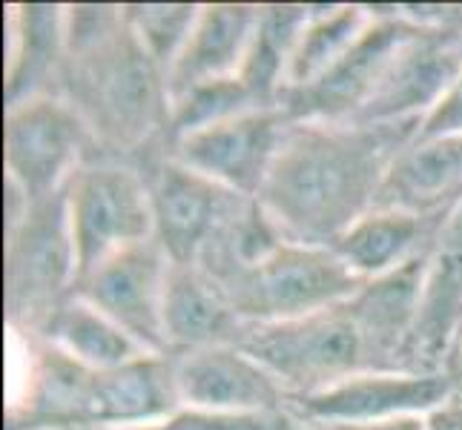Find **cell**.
<instances>
[{"instance_id":"6da1fadb","label":"cell","mask_w":462,"mask_h":430,"mask_svg":"<svg viewBox=\"0 0 462 430\" xmlns=\"http://www.w3.org/2000/svg\"><path fill=\"white\" fill-rule=\"evenodd\" d=\"M428 252L431 247L325 310L293 322L250 325L238 347L282 381L288 399L365 373H413L408 347Z\"/></svg>"},{"instance_id":"7a4b0ae2","label":"cell","mask_w":462,"mask_h":430,"mask_svg":"<svg viewBox=\"0 0 462 430\" xmlns=\"http://www.w3.org/2000/svg\"><path fill=\"white\" fill-rule=\"evenodd\" d=\"M420 124L291 121L256 201L288 242L333 247L374 210Z\"/></svg>"},{"instance_id":"3957f363","label":"cell","mask_w":462,"mask_h":430,"mask_svg":"<svg viewBox=\"0 0 462 430\" xmlns=\"http://www.w3.org/2000/svg\"><path fill=\"white\" fill-rule=\"evenodd\" d=\"M52 95L84 121L92 141L89 161L135 164L155 147L167 150V75L135 38L124 6H67V58Z\"/></svg>"},{"instance_id":"277c9868","label":"cell","mask_w":462,"mask_h":430,"mask_svg":"<svg viewBox=\"0 0 462 430\" xmlns=\"http://www.w3.org/2000/svg\"><path fill=\"white\" fill-rule=\"evenodd\" d=\"M207 279L247 325L293 322L356 296L368 284L350 273L330 247H308L288 238L267 256Z\"/></svg>"},{"instance_id":"5b68a950","label":"cell","mask_w":462,"mask_h":430,"mask_svg":"<svg viewBox=\"0 0 462 430\" xmlns=\"http://www.w3.org/2000/svg\"><path fill=\"white\" fill-rule=\"evenodd\" d=\"M78 259L69 227L67 187L29 201L26 215L6 230L4 316L21 339L41 336L55 310L75 293Z\"/></svg>"},{"instance_id":"8992f818","label":"cell","mask_w":462,"mask_h":430,"mask_svg":"<svg viewBox=\"0 0 462 430\" xmlns=\"http://www.w3.org/2000/svg\"><path fill=\"white\" fill-rule=\"evenodd\" d=\"M67 204L78 281L116 252L155 235L144 175L133 164L101 158L84 161L67 181Z\"/></svg>"},{"instance_id":"52a82bcc","label":"cell","mask_w":462,"mask_h":430,"mask_svg":"<svg viewBox=\"0 0 462 430\" xmlns=\"http://www.w3.org/2000/svg\"><path fill=\"white\" fill-rule=\"evenodd\" d=\"M133 167L144 175L155 238L172 264H196L204 244L256 201L184 167L164 147L144 152Z\"/></svg>"},{"instance_id":"ba28073f","label":"cell","mask_w":462,"mask_h":430,"mask_svg":"<svg viewBox=\"0 0 462 430\" xmlns=\"http://www.w3.org/2000/svg\"><path fill=\"white\" fill-rule=\"evenodd\" d=\"M92 141L84 121L58 95H38L6 106L4 167L6 178L23 189L29 201L55 196L72 172L89 161Z\"/></svg>"},{"instance_id":"9c48e42d","label":"cell","mask_w":462,"mask_h":430,"mask_svg":"<svg viewBox=\"0 0 462 430\" xmlns=\"http://www.w3.org/2000/svg\"><path fill=\"white\" fill-rule=\"evenodd\" d=\"M371 26L354 46L316 78L313 84L284 92L279 109L291 121H354L371 101L379 81L385 78L400 46L420 29V21L405 14L402 6H368Z\"/></svg>"},{"instance_id":"30bf717a","label":"cell","mask_w":462,"mask_h":430,"mask_svg":"<svg viewBox=\"0 0 462 430\" xmlns=\"http://www.w3.org/2000/svg\"><path fill=\"white\" fill-rule=\"evenodd\" d=\"M170 256L158 238L133 244L75 284V296L89 301L152 356H170L164 333V287Z\"/></svg>"},{"instance_id":"8fae6325","label":"cell","mask_w":462,"mask_h":430,"mask_svg":"<svg viewBox=\"0 0 462 430\" xmlns=\"http://www.w3.org/2000/svg\"><path fill=\"white\" fill-rule=\"evenodd\" d=\"M451 396L457 390L448 373H365L310 396H291L288 410L310 425L339 427L428 416Z\"/></svg>"},{"instance_id":"7c38bea8","label":"cell","mask_w":462,"mask_h":430,"mask_svg":"<svg viewBox=\"0 0 462 430\" xmlns=\"http://www.w3.org/2000/svg\"><path fill=\"white\" fill-rule=\"evenodd\" d=\"M291 118L273 109H250L175 141L170 155L238 196L259 198Z\"/></svg>"},{"instance_id":"4fadbf2b","label":"cell","mask_w":462,"mask_h":430,"mask_svg":"<svg viewBox=\"0 0 462 430\" xmlns=\"http://www.w3.org/2000/svg\"><path fill=\"white\" fill-rule=\"evenodd\" d=\"M29 347V381L6 410L4 430H101V371L43 336Z\"/></svg>"},{"instance_id":"5bb4252c","label":"cell","mask_w":462,"mask_h":430,"mask_svg":"<svg viewBox=\"0 0 462 430\" xmlns=\"http://www.w3.org/2000/svg\"><path fill=\"white\" fill-rule=\"evenodd\" d=\"M462 69V35L448 26L420 23L400 46L371 101L354 118L356 124H408L422 121Z\"/></svg>"},{"instance_id":"9a60e30c","label":"cell","mask_w":462,"mask_h":430,"mask_svg":"<svg viewBox=\"0 0 462 430\" xmlns=\"http://www.w3.org/2000/svg\"><path fill=\"white\" fill-rule=\"evenodd\" d=\"M462 342V204L431 244L411 330V371L445 373Z\"/></svg>"},{"instance_id":"2e32d148","label":"cell","mask_w":462,"mask_h":430,"mask_svg":"<svg viewBox=\"0 0 462 430\" xmlns=\"http://www.w3.org/2000/svg\"><path fill=\"white\" fill-rule=\"evenodd\" d=\"M184 407L196 410H288V390L242 347H204L172 356Z\"/></svg>"},{"instance_id":"e0dca14e","label":"cell","mask_w":462,"mask_h":430,"mask_svg":"<svg viewBox=\"0 0 462 430\" xmlns=\"http://www.w3.org/2000/svg\"><path fill=\"white\" fill-rule=\"evenodd\" d=\"M462 204V135L411 141L379 187L374 210L448 218Z\"/></svg>"},{"instance_id":"ac0fdd59","label":"cell","mask_w":462,"mask_h":430,"mask_svg":"<svg viewBox=\"0 0 462 430\" xmlns=\"http://www.w3.org/2000/svg\"><path fill=\"white\" fill-rule=\"evenodd\" d=\"M259 21L256 4H204L199 23L167 75L170 101L238 75Z\"/></svg>"},{"instance_id":"d6986e66","label":"cell","mask_w":462,"mask_h":430,"mask_svg":"<svg viewBox=\"0 0 462 430\" xmlns=\"http://www.w3.org/2000/svg\"><path fill=\"white\" fill-rule=\"evenodd\" d=\"M250 325L196 264H170L164 287V333L170 356L204 347H238Z\"/></svg>"},{"instance_id":"ffe728a7","label":"cell","mask_w":462,"mask_h":430,"mask_svg":"<svg viewBox=\"0 0 462 430\" xmlns=\"http://www.w3.org/2000/svg\"><path fill=\"white\" fill-rule=\"evenodd\" d=\"M9 32L12 50L4 81L6 106L52 95L67 58V6L14 4L9 6Z\"/></svg>"},{"instance_id":"44dd1931","label":"cell","mask_w":462,"mask_h":430,"mask_svg":"<svg viewBox=\"0 0 462 430\" xmlns=\"http://www.w3.org/2000/svg\"><path fill=\"white\" fill-rule=\"evenodd\" d=\"M448 218H420L400 210H371L330 250L362 281H376L405 267L437 242Z\"/></svg>"},{"instance_id":"7402d4cb","label":"cell","mask_w":462,"mask_h":430,"mask_svg":"<svg viewBox=\"0 0 462 430\" xmlns=\"http://www.w3.org/2000/svg\"><path fill=\"white\" fill-rule=\"evenodd\" d=\"M310 21V4H262L259 21L238 81L253 95L262 109L279 106L284 87H288L291 60L299 46L301 32Z\"/></svg>"},{"instance_id":"603a6c76","label":"cell","mask_w":462,"mask_h":430,"mask_svg":"<svg viewBox=\"0 0 462 430\" xmlns=\"http://www.w3.org/2000/svg\"><path fill=\"white\" fill-rule=\"evenodd\" d=\"M41 336L63 347L69 356L84 361L92 371H113L152 356L113 318L92 307L89 301L78 298L75 293L55 310Z\"/></svg>"},{"instance_id":"cb8c5ba5","label":"cell","mask_w":462,"mask_h":430,"mask_svg":"<svg viewBox=\"0 0 462 430\" xmlns=\"http://www.w3.org/2000/svg\"><path fill=\"white\" fill-rule=\"evenodd\" d=\"M374 14L362 4H330V6H313L310 4V21L299 38V46L291 60L288 87L284 92H293L313 84L325 69L337 63L354 41L371 26Z\"/></svg>"},{"instance_id":"d4e9b609","label":"cell","mask_w":462,"mask_h":430,"mask_svg":"<svg viewBox=\"0 0 462 430\" xmlns=\"http://www.w3.org/2000/svg\"><path fill=\"white\" fill-rule=\"evenodd\" d=\"M250 109H262V106L253 101V95L245 89V84L236 75L225 78V81H213L189 89L179 101H172L167 150H172V143L187 138L189 133H199L221 121H230L236 115H245Z\"/></svg>"},{"instance_id":"484cf974","label":"cell","mask_w":462,"mask_h":430,"mask_svg":"<svg viewBox=\"0 0 462 430\" xmlns=\"http://www.w3.org/2000/svg\"><path fill=\"white\" fill-rule=\"evenodd\" d=\"M199 4H124V18L150 58L170 75L199 23Z\"/></svg>"},{"instance_id":"4316f807","label":"cell","mask_w":462,"mask_h":430,"mask_svg":"<svg viewBox=\"0 0 462 430\" xmlns=\"http://www.w3.org/2000/svg\"><path fill=\"white\" fill-rule=\"evenodd\" d=\"M451 135H462V69L457 75V81L448 87V92L439 98V104L422 118L413 141H434Z\"/></svg>"},{"instance_id":"83f0119b","label":"cell","mask_w":462,"mask_h":430,"mask_svg":"<svg viewBox=\"0 0 462 430\" xmlns=\"http://www.w3.org/2000/svg\"><path fill=\"white\" fill-rule=\"evenodd\" d=\"M425 430H462V396H451L445 405L428 413Z\"/></svg>"},{"instance_id":"f1b7e54d","label":"cell","mask_w":462,"mask_h":430,"mask_svg":"<svg viewBox=\"0 0 462 430\" xmlns=\"http://www.w3.org/2000/svg\"><path fill=\"white\" fill-rule=\"evenodd\" d=\"M328 430H425V416H396L385 422H368V425H339Z\"/></svg>"},{"instance_id":"f546056e","label":"cell","mask_w":462,"mask_h":430,"mask_svg":"<svg viewBox=\"0 0 462 430\" xmlns=\"http://www.w3.org/2000/svg\"><path fill=\"white\" fill-rule=\"evenodd\" d=\"M445 373L451 376L457 396H462V342L457 344V350H454V356H451V361H448V368H445Z\"/></svg>"}]
</instances>
